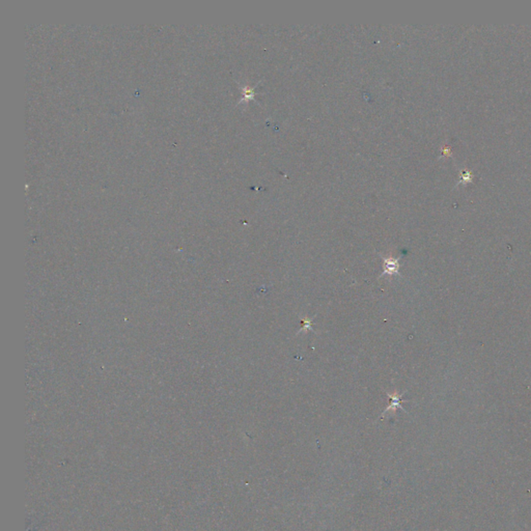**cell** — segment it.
Masks as SVG:
<instances>
[{"label": "cell", "mask_w": 531, "mask_h": 531, "mask_svg": "<svg viewBox=\"0 0 531 531\" xmlns=\"http://www.w3.org/2000/svg\"><path fill=\"white\" fill-rule=\"evenodd\" d=\"M383 259V273L380 277H383V276H389V277H394V276H402L401 273H400V269H401V258H385V257H382Z\"/></svg>", "instance_id": "obj_1"}, {"label": "cell", "mask_w": 531, "mask_h": 531, "mask_svg": "<svg viewBox=\"0 0 531 531\" xmlns=\"http://www.w3.org/2000/svg\"><path fill=\"white\" fill-rule=\"evenodd\" d=\"M386 396H387V398H389V400H390V405H389V406H388V407L383 411V413H382V415H381V418L384 417V415H385L386 413H388V412H396L397 409H401L402 411H404V412L407 413V411H406V409L403 407L402 403H406V402H408V401L403 400V395H399L397 391H395V394H388V392H386Z\"/></svg>", "instance_id": "obj_2"}, {"label": "cell", "mask_w": 531, "mask_h": 531, "mask_svg": "<svg viewBox=\"0 0 531 531\" xmlns=\"http://www.w3.org/2000/svg\"><path fill=\"white\" fill-rule=\"evenodd\" d=\"M302 323H303V327H302V329H300V331H299L297 334L301 333V332L308 331V330L312 331V327H311V323H312V321H311V320H309V318H307V317H304V318H302Z\"/></svg>", "instance_id": "obj_3"}]
</instances>
